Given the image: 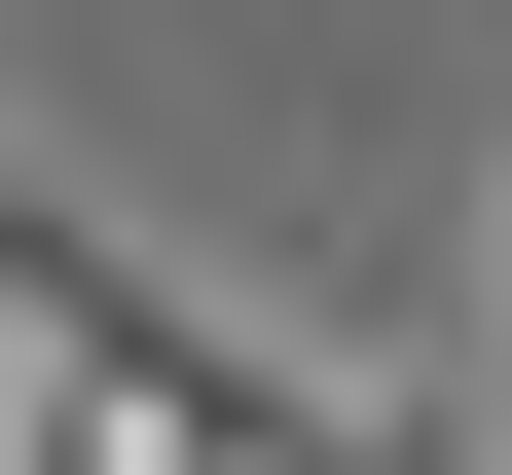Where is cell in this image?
<instances>
[{"label":"cell","instance_id":"6da1fadb","mask_svg":"<svg viewBox=\"0 0 512 475\" xmlns=\"http://www.w3.org/2000/svg\"><path fill=\"white\" fill-rule=\"evenodd\" d=\"M37 475H220V439H147V402H110V439H37Z\"/></svg>","mask_w":512,"mask_h":475}]
</instances>
